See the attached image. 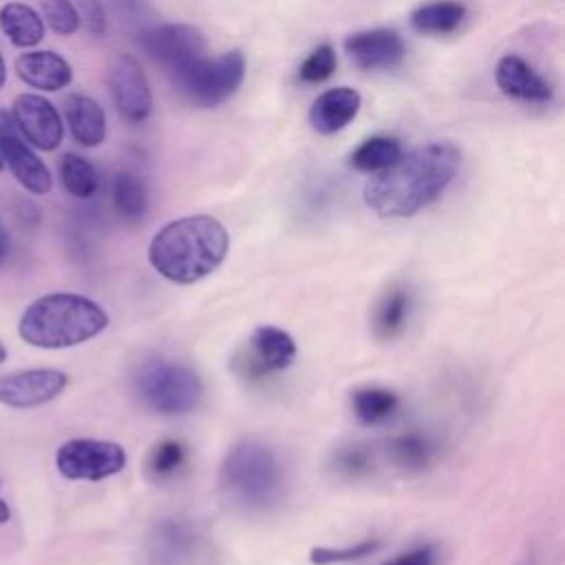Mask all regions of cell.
I'll return each instance as SVG.
<instances>
[{"mask_svg":"<svg viewBox=\"0 0 565 565\" xmlns=\"http://www.w3.org/2000/svg\"><path fill=\"white\" fill-rule=\"evenodd\" d=\"M459 163L461 152L450 141H433L402 152L395 163L366 181L364 203L377 216L408 218L441 196Z\"/></svg>","mask_w":565,"mask_h":565,"instance_id":"6da1fadb","label":"cell"},{"mask_svg":"<svg viewBox=\"0 0 565 565\" xmlns=\"http://www.w3.org/2000/svg\"><path fill=\"white\" fill-rule=\"evenodd\" d=\"M230 234L225 225L207 214L181 216L163 225L148 245V260L157 274L192 285L210 276L227 256Z\"/></svg>","mask_w":565,"mask_h":565,"instance_id":"7a4b0ae2","label":"cell"},{"mask_svg":"<svg viewBox=\"0 0 565 565\" xmlns=\"http://www.w3.org/2000/svg\"><path fill=\"white\" fill-rule=\"evenodd\" d=\"M218 488L234 508L247 514H267L285 499V466L269 444L245 437L227 450L218 472Z\"/></svg>","mask_w":565,"mask_h":565,"instance_id":"3957f363","label":"cell"},{"mask_svg":"<svg viewBox=\"0 0 565 565\" xmlns=\"http://www.w3.org/2000/svg\"><path fill=\"white\" fill-rule=\"evenodd\" d=\"M108 327V313L95 300L57 291L33 300L18 322L20 338L38 349H68L93 340Z\"/></svg>","mask_w":565,"mask_h":565,"instance_id":"277c9868","label":"cell"},{"mask_svg":"<svg viewBox=\"0 0 565 565\" xmlns=\"http://www.w3.org/2000/svg\"><path fill=\"white\" fill-rule=\"evenodd\" d=\"M132 388L141 404L159 415L192 413L203 397V384L196 371L163 355L143 358L135 366Z\"/></svg>","mask_w":565,"mask_h":565,"instance_id":"5b68a950","label":"cell"},{"mask_svg":"<svg viewBox=\"0 0 565 565\" xmlns=\"http://www.w3.org/2000/svg\"><path fill=\"white\" fill-rule=\"evenodd\" d=\"M245 55L225 51L221 55H201L194 62L170 73L177 93L196 108H214L230 99L245 77Z\"/></svg>","mask_w":565,"mask_h":565,"instance_id":"8992f818","label":"cell"},{"mask_svg":"<svg viewBox=\"0 0 565 565\" xmlns=\"http://www.w3.org/2000/svg\"><path fill=\"white\" fill-rule=\"evenodd\" d=\"M55 466L71 481H102L126 468V450L115 441L77 437L57 448Z\"/></svg>","mask_w":565,"mask_h":565,"instance_id":"52a82bcc","label":"cell"},{"mask_svg":"<svg viewBox=\"0 0 565 565\" xmlns=\"http://www.w3.org/2000/svg\"><path fill=\"white\" fill-rule=\"evenodd\" d=\"M205 547V534L194 519L168 516L152 525L143 554L148 565H196Z\"/></svg>","mask_w":565,"mask_h":565,"instance_id":"ba28073f","label":"cell"},{"mask_svg":"<svg viewBox=\"0 0 565 565\" xmlns=\"http://www.w3.org/2000/svg\"><path fill=\"white\" fill-rule=\"evenodd\" d=\"M139 46L152 62L161 64L168 73H174L181 66L205 55L207 42L205 35L192 24L168 22L143 26L139 31Z\"/></svg>","mask_w":565,"mask_h":565,"instance_id":"9c48e42d","label":"cell"},{"mask_svg":"<svg viewBox=\"0 0 565 565\" xmlns=\"http://www.w3.org/2000/svg\"><path fill=\"white\" fill-rule=\"evenodd\" d=\"M296 360L294 338L274 324H260L252 331L247 349L236 358V371L247 380H263L280 373Z\"/></svg>","mask_w":565,"mask_h":565,"instance_id":"30bf717a","label":"cell"},{"mask_svg":"<svg viewBox=\"0 0 565 565\" xmlns=\"http://www.w3.org/2000/svg\"><path fill=\"white\" fill-rule=\"evenodd\" d=\"M0 157L9 166L18 183L31 194H46L53 188V177L33 146L18 130L11 113L0 108Z\"/></svg>","mask_w":565,"mask_h":565,"instance_id":"8fae6325","label":"cell"},{"mask_svg":"<svg viewBox=\"0 0 565 565\" xmlns=\"http://www.w3.org/2000/svg\"><path fill=\"white\" fill-rule=\"evenodd\" d=\"M108 86L119 115L139 124L150 117L152 90L141 62L130 53H119L108 66Z\"/></svg>","mask_w":565,"mask_h":565,"instance_id":"7c38bea8","label":"cell"},{"mask_svg":"<svg viewBox=\"0 0 565 565\" xmlns=\"http://www.w3.org/2000/svg\"><path fill=\"white\" fill-rule=\"evenodd\" d=\"M11 117L22 137L38 150L51 152L64 139V124L57 108L38 93H20L11 104Z\"/></svg>","mask_w":565,"mask_h":565,"instance_id":"4fadbf2b","label":"cell"},{"mask_svg":"<svg viewBox=\"0 0 565 565\" xmlns=\"http://www.w3.org/2000/svg\"><path fill=\"white\" fill-rule=\"evenodd\" d=\"M68 384L57 369H26L0 375V404L11 408H35L55 399Z\"/></svg>","mask_w":565,"mask_h":565,"instance_id":"5bb4252c","label":"cell"},{"mask_svg":"<svg viewBox=\"0 0 565 565\" xmlns=\"http://www.w3.org/2000/svg\"><path fill=\"white\" fill-rule=\"evenodd\" d=\"M344 51L362 71H388L404 60L406 44L393 29H366L351 33L344 40Z\"/></svg>","mask_w":565,"mask_h":565,"instance_id":"9a60e30c","label":"cell"},{"mask_svg":"<svg viewBox=\"0 0 565 565\" xmlns=\"http://www.w3.org/2000/svg\"><path fill=\"white\" fill-rule=\"evenodd\" d=\"M15 75L31 88L42 93H55L73 82L71 64L55 51L29 49L13 62Z\"/></svg>","mask_w":565,"mask_h":565,"instance_id":"2e32d148","label":"cell"},{"mask_svg":"<svg viewBox=\"0 0 565 565\" xmlns=\"http://www.w3.org/2000/svg\"><path fill=\"white\" fill-rule=\"evenodd\" d=\"M494 79L499 90L516 102H547L552 99L550 82L523 57L503 55L497 62Z\"/></svg>","mask_w":565,"mask_h":565,"instance_id":"e0dca14e","label":"cell"},{"mask_svg":"<svg viewBox=\"0 0 565 565\" xmlns=\"http://www.w3.org/2000/svg\"><path fill=\"white\" fill-rule=\"evenodd\" d=\"M362 106L355 88L335 86L320 93L309 108V124L318 135H335L347 128Z\"/></svg>","mask_w":565,"mask_h":565,"instance_id":"ac0fdd59","label":"cell"},{"mask_svg":"<svg viewBox=\"0 0 565 565\" xmlns=\"http://www.w3.org/2000/svg\"><path fill=\"white\" fill-rule=\"evenodd\" d=\"M64 121L73 139L84 148H97L106 139L104 108L88 95L73 93L64 99Z\"/></svg>","mask_w":565,"mask_h":565,"instance_id":"d6986e66","label":"cell"},{"mask_svg":"<svg viewBox=\"0 0 565 565\" xmlns=\"http://www.w3.org/2000/svg\"><path fill=\"white\" fill-rule=\"evenodd\" d=\"M411 307H413L411 289L406 285H391L373 309V318H371L373 335L382 342H388L402 335L408 322Z\"/></svg>","mask_w":565,"mask_h":565,"instance_id":"ffe728a7","label":"cell"},{"mask_svg":"<svg viewBox=\"0 0 565 565\" xmlns=\"http://www.w3.org/2000/svg\"><path fill=\"white\" fill-rule=\"evenodd\" d=\"M0 29L15 49H33L44 40L42 15L24 2H7L0 9Z\"/></svg>","mask_w":565,"mask_h":565,"instance_id":"44dd1931","label":"cell"},{"mask_svg":"<svg viewBox=\"0 0 565 565\" xmlns=\"http://www.w3.org/2000/svg\"><path fill=\"white\" fill-rule=\"evenodd\" d=\"M468 9L459 0H435L417 7L411 13L413 31L430 38H441L455 33L466 20Z\"/></svg>","mask_w":565,"mask_h":565,"instance_id":"7402d4cb","label":"cell"},{"mask_svg":"<svg viewBox=\"0 0 565 565\" xmlns=\"http://www.w3.org/2000/svg\"><path fill=\"white\" fill-rule=\"evenodd\" d=\"M435 444L426 433L408 430L386 441L388 461L404 472H424L435 459Z\"/></svg>","mask_w":565,"mask_h":565,"instance_id":"603a6c76","label":"cell"},{"mask_svg":"<svg viewBox=\"0 0 565 565\" xmlns=\"http://www.w3.org/2000/svg\"><path fill=\"white\" fill-rule=\"evenodd\" d=\"M110 199H113L115 214L124 223L137 225L143 221V216L148 212V188L135 172L119 170L113 177Z\"/></svg>","mask_w":565,"mask_h":565,"instance_id":"cb8c5ba5","label":"cell"},{"mask_svg":"<svg viewBox=\"0 0 565 565\" xmlns=\"http://www.w3.org/2000/svg\"><path fill=\"white\" fill-rule=\"evenodd\" d=\"M190 448L183 439L163 437L152 444L146 455V477L154 483L174 481L188 466Z\"/></svg>","mask_w":565,"mask_h":565,"instance_id":"d4e9b609","label":"cell"},{"mask_svg":"<svg viewBox=\"0 0 565 565\" xmlns=\"http://www.w3.org/2000/svg\"><path fill=\"white\" fill-rule=\"evenodd\" d=\"M399 408V395L386 386H360L351 393L353 417L364 426H375L395 415Z\"/></svg>","mask_w":565,"mask_h":565,"instance_id":"484cf974","label":"cell"},{"mask_svg":"<svg viewBox=\"0 0 565 565\" xmlns=\"http://www.w3.org/2000/svg\"><path fill=\"white\" fill-rule=\"evenodd\" d=\"M402 143L395 137L388 135H375L364 139L351 154H349V166L358 172H380L395 163L402 154Z\"/></svg>","mask_w":565,"mask_h":565,"instance_id":"4316f807","label":"cell"},{"mask_svg":"<svg viewBox=\"0 0 565 565\" xmlns=\"http://www.w3.org/2000/svg\"><path fill=\"white\" fill-rule=\"evenodd\" d=\"M60 181L64 185V190L75 196V199H93L99 190V174L95 170V166L75 152H66L60 159Z\"/></svg>","mask_w":565,"mask_h":565,"instance_id":"83f0119b","label":"cell"},{"mask_svg":"<svg viewBox=\"0 0 565 565\" xmlns=\"http://www.w3.org/2000/svg\"><path fill=\"white\" fill-rule=\"evenodd\" d=\"M329 468L340 479H347V481L362 479L373 472V452L369 446H362V444L342 446L333 450Z\"/></svg>","mask_w":565,"mask_h":565,"instance_id":"f1b7e54d","label":"cell"},{"mask_svg":"<svg viewBox=\"0 0 565 565\" xmlns=\"http://www.w3.org/2000/svg\"><path fill=\"white\" fill-rule=\"evenodd\" d=\"M338 66V57H335V51L331 44H320L316 46L307 57L305 62L300 64L298 68V79L302 84H320V82H327L333 71Z\"/></svg>","mask_w":565,"mask_h":565,"instance_id":"f546056e","label":"cell"},{"mask_svg":"<svg viewBox=\"0 0 565 565\" xmlns=\"http://www.w3.org/2000/svg\"><path fill=\"white\" fill-rule=\"evenodd\" d=\"M42 20L57 35H73L79 29V13L73 0H40Z\"/></svg>","mask_w":565,"mask_h":565,"instance_id":"4dcf8cb0","label":"cell"},{"mask_svg":"<svg viewBox=\"0 0 565 565\" xmlns=\"http://www.w3.org/2000/svg\"><path fill=\"white\" fill-rule=\"evenodd\" d=\"M380 539H364L355 545L349 547H313L309 552V563L313 565H333V563H349V561H358L364 558L369 554H373L380 547Z\"/></svg>","mask_w":565,"mask_h":565,"instance_id":"1f68e13d","label":"cell"},{"mask_svg":"<svg viewBox=\"0 0 565 565\" xmlns=\"http://www.w3.org/2000/svg\"><path fill=\"white\" fill-rule=\"evenodd\" d=\"M77 13H79V22L86 26V31L90 35H104L108 20H106V9L102 0H73Z\"/></svg>","mask_w":565,"mask_h":565,"instance_id":"d6a6232c","label":"cell"},{"mask_svg":"<svg viewBox=\"0 0 565 565\" xmlns=\"http://www.w3.org/2000/svg\"><path fill=\"white\" fill-rule=\"evenodd\" d=\"M437 561V554H435V547L433 545H419L415 550H408L404 554H397L395 558L386 561L384 565H435Z\"/></svg>","mask_w":565,"mask_h":565,"instance_id":"836d02e7","label":"cell"},{"mask_svg":"<svg viewBox=\"0 0 565 565\" xmlns=\"http://www.w3.org/2000/svg\"><path fill=\"white\" fill-rule=\"evenodd\" d=\"M110 4L117 11V15H121V20L128 22H139V18L146 11V0H110Z\"/></svg>","mask_w":565,"mask_h":565,"instance_id":"e575fe53","label":"cell"},{"mask_svg":"<svg viewBox=\"0 0 565 565\" xmlns=\"http://www.w3.org/2000/svg\"><path fill=\"white\" fill-rule=\"evenodd\" d=\"M18 216L26 223H38L40 221V210L35 203L26 201V199H18Z\"/></svg>","mask_w":565,"mask_h":565,"instance_id":"d590c367","label":"cell"},{"mask_svg":"<svg viewBox=\"0 0 565 565\" xmlns=\"http://www.w3.org/2000/svg\"><path fill=\"white\" fill-rule=\"evenodd\" d=\"M9 254H11V234L4 227V223L0 221V265L9 258Z\"/></svg>","mask_w":565,"mask_h":565,"instance_id":"8d00e7d4","label":"cell"},{"mask_svg":"<svg viewBox=\"0 0 565 565\" xmlns=\"http://www.w3.org/2000/svg\"><path fill=\"white\" fill-rule=\"evenodd\" d=\"M519 565H547V561L543 558V554H541V552L530 550V552L521 558V563H519Z\"/></svg>","mask_w":565,"mask_h":565,"instance_id":"74e56055","label":"cell"},{"mask_svg":"<svg viewBox=\"0 0 565 565\" xmlns=\"http://www.w3.org/2000/svg\"><path fill=\"white\" fill-rule=\"evenodd\" d=\"M2 486V483H0ZM11 519V510H9V503L2 499V494H0V525L2 523H7Z\"/></svg>","mask_w":565,"mask_h":565,"instance_id":"f35d334b","label":"cell"},{"mask_svg":"<svg viewBox=\"0 0 565 565\" xmlns=\"http://www.w3.org/2000/svg\"><path fill=\"white\" fill-rule=\"evenodd\" d=\"M4 82H7V64H4V57L0 53V88L4 86Z\"/></svg>","mask_w":565,"mask_h":565,"instance_id":"ab89813d","label":"cell"},{"mask_svg":"<svg viewBox=\"0 0 565 565\" xmlns=\"http://www.w3.org/2000/svg\"><path fill=\"white\" fill-rule=\"evenodd\" d=\"M4 358H7V349H4V344L0 342V364L4 362Z\"/></svg>","mask_w":565,"mask_h":565,"instance_id":"60d3db41","label":"cell"},{"mask_svg":"<svg viewBox=\"0 0 565 565\" xmlns=\"http://www.w3.org/2000/svg\"><path fill=\"white\" fill-rule=\"evenodd\" d=\"M2 168H4V163H2V157H0V170H2Z\"/></svg>","mask_w":565,"mask_h":565,"instance_id":"b9f144b4","label":"cell"}]
</instances>
